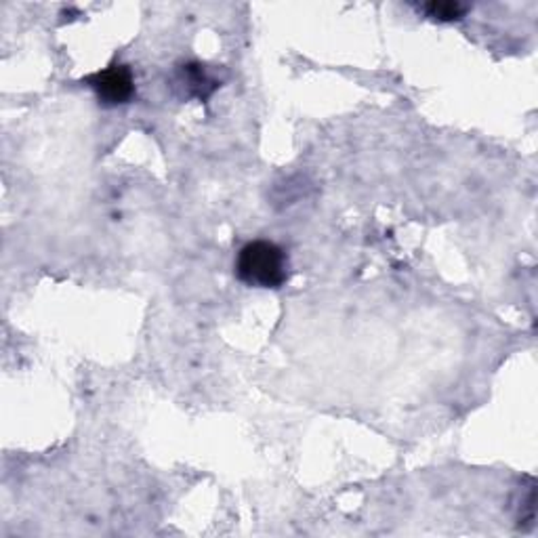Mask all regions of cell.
Here are the masks:
<instances>
[{
  "label": "cell",
  "mask_w": 538,
  "mask_h": 538,
  "mask_svg": "<svg viewBox=\"0 0 538 538\" xmlns=\"http://www.w3.org/2000/svg\"><path fill=\"white\" fill-rule=\"evenodd\" d=\"M236 272L248 286L280 288L288 280V259L278 244L254 240L240 251Z\"/></svg>",
  "instance_id": "cell-1"
},
{
  "label": "cell",
  "mask_w": 538,
  "mask_h": 538,
  "mask_svg": "<svg viewBox=\"0 0 538 538\" xmlns=\"http://www.w3.org/2000/svg\"><path fill=\"white\" fill-rule=\"evenodd\" d=\"M87 82L106 106L127 103L135 93L133 72L129 66H109L106 70L93 74Z\"/></svg>",
  "instance_id": "cell-2"
},
{
  "label": "cell",
  "mask_w": 538,
  "mask_h": 538,
  "mask_svg": "<svg viewBox=\"0 0 538 538\" xmlns=\"http://www.w3.org/2000/svg\"><path fill=\"white\" fill-rule=\"evenodd\" d=\"M420 11L427 13V16L438 19V22H457L467 13V5L463 3H457V0H444V3H438V0H433V3H427V5H420Z\"/></svg>",
  "instance_id": "cell-3"
},
{
  "label": "cell",
  "mask_w": 538,
  "mask_h": 538,
  "mask_svg": "<svg viewBox=\"0 0 538 538\" xmlns=\"http://www.w3.org/2000/svg\"><path fill=\"white\" fill-rule=\"evenodd\" d=\"M183 85H188L190 91L194 93L196 98H202V99L206 98V95H209L204 91L206 87H209L211 91L217 87L215 80H211L209 74H206L202 70V66H198V64H190V66L183 67Z\"/></svg>",
  "instance_id": "cell-4"
}]
</instances>
